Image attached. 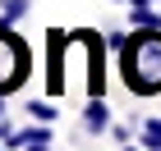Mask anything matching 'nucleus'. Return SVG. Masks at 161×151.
I'll return each instance as SVG.
<instances>
[{
	"label": "nucleus",
	"instance_id": "5",
	"mask_svg": "<svg viewBox=\"0 0 161 151\" xmlns=\"http://www.w3.org/2000/svg\"><path fill=\"white\" fill-rule=\"evenodd\" d=\"M138 138H143L147 151H161V119L157 114H143V119H138Z\"/></svg>",
	"mask_w": 161,
	"mask_h": 151
},
{
	"label": "nucleus",
	"instance_id": "6",
	"mask_svg": "<svg viewBox=\"0 0 161 151\" xmlns=\"http://www.w3.org/2000/svg\"><path fill=\"white\" fill-rule=\"evenodd\" d=\"M129 28H147V32H157V28H161V14L147 9V5H129Z\"/></svg>",
	"mask_w": 161,
	"mask_h": 151
},
{
	"label": "nucleus",
	"instance_id": "8",
	"mask_svg": "<svg viewBox=\"0 0 161 151\" xmlns=\"http://www.w3.org/2000/svg\"><path fill=\"white\" fill-rule=\"evenodd\" d=\"M23 114L42 119V124H55V119H60V110H55L51 101H23Z\"/></svg>",
	"mask_w": 161,
	"mask_h": 151
},
{
	"label": "nucleus",
	"instance_id": "3",
	"mask_svg": "<svg viewBox=\"0 0 161 151\" xmlns=\"http://www.w3.org/2000/svg\"><path fill=\"white\" fill-rule=\"evenodd\" d=\"M83 133L87 138L111 133V105H106V96H87V105H83Z\"/></svg>",
	"mask_w": 161,
	"mask_h": 151
},
{
	"label": "nucleus",
	"instance_id": "1",
	"mask_svg": "<svg viewBox=\"0 0 161 151\" xmlns=\"http://www.w3.org/2000/svg\"><path fill=\"white\" fill-rule=\"evenodd\" d=\"M28 69H32V50H28V41L14 32V28L0 23V96H9V92L23 87Z\"/></svg>",
	"mask_w": 161,
	"mask_h": 151
},
{
	"label": "nucleus",
	"instance_id": "9",
	"mask_svg": "<svg viewBox=\"0 0 161 151\" xmlns=\"http://www.w3.org/2000/svg\"><path fill=\"white\" fill-rule=\"evenodd\" d=\"M111 133H115V142H134V128L129 124H111Z\"/></svg>",
	"mask_w": 161,
	"mask_h": 151
},
{
	"label": "nucleus",
	"instance_id": "10",
	"mask_svg": "<svg viewBox=\"0 0 161 151\" xmlns=\"http://www.w3.org/2000/svg\"><path fill=\"white\" fill-rule=\"evenodd\" d=\"M0 151H5V147H0Z\"/></svg>",
	"mask_w": 161,
	"mask_h": 151
},
{
	"label": "nucleus",
	"instance_id": "4",
	"mask_svg": "<svg viewBox=\"0 0 161 151\" xmlns=\"http://www.w3.org/2000/svg\"><path fill=\"white\" fill-rule=\"evenodd\" d=\"M5 147H51V128L42 124H32V128H14L9 138H5Z\"/></svg>",
	"mask_w": 161,
	"mask_h": 151
},
{
	"label": "nucleus",
	"instance_id": "7",
	"mask_svg": "<svg viewBox=\"0 0 161 151\" xmlns=\"http://www.w3.org/2000/svg\"><path fill=\"white\" fill-rule=\"evenodd\" d=\"M28 9H32V0H0V23L14 28L19 18H28Z\"/></svg>",
	"mask_w": 161,
	"mask_h": 151
},
{
	"label": "nucleus",
	"instance_id": "2",
	"mask_svg": "<svg viewBox=\"0 0 161 151\" xmlns=\"http://www.w3.org/2000/svg\"><path fill=\"white\" fill-rule=\"evenodd\" d=\"M64 32L51 28L46 32V92L51 96H64Z\"/></svg>",
	"mask_w": 161,
	"mask_h": 151
}]
</instances>
